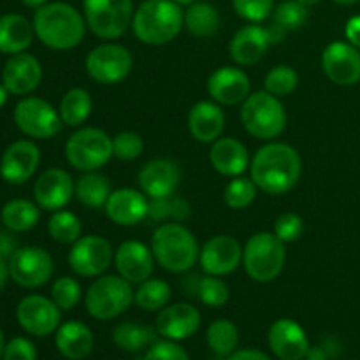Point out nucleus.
I'll return each mask as SVG.
<instances>
[{
  "mask_svg": "<svg viewBox=\"0 0 360 360\" xmlns=\"http://www.w3.org/2000/svg\"><path fill=\"white\" fill-rule=\"evenodd\" d=\"M188 130L195 141L213 144L225 130V112L214 101H200L188 112Z\"/></svg>",
  "mask_w": 360,
  "mask_h": 360,
  "instance_id": "nucleus-27",
  "label": "nucleus"
},
{
  "mask_svg": "<svg viewBox=\"0 0 360 360\" xmlns=\"http://www.w3.org/2000/svg\"><path fill=\"white\" fill-rule=\"evenodd\" d=\"M190 214V204L185 199L179 197L169 195L160 197V199H150V210H148V217L153 218L155 221L174 220L181 221L186 220Z\"/></svg>",
  "mask_w": 360,
  "mask_h": 360,
  "instance_id": "nucleus-41",
  "label": "nucleus"
},
{
  "mask_svg": "<svg viewBox=\"0 0 360 360\" xmlns=\"http://www.w3.org/2000/svg\"><path fill=\"white\" fill-rule=\"evenodd\" d=\"M172 2H176L178 6H192V4L197 2V0H172Z\"/></svg>",
  "mask_w": 360,
  "mask_h": 360,
  "instance_id": "nucleus-60",
  "label": "nucleus"
},
{
  "mask_svg": "<svg viewBox=\"0 0 360 360\" xmlns=\"http://www.w3.org/2000/svg\"><path fill=\"white\" fill-rule=\"evenodd\" d=\"M158 330L136 322H123L112 330V341L125 352H141L157 341Z\"/></svg>",
  "mask_w": 360,
  "mask_h": 360,
  "instance_id": "nucleus-36",
  "label": "nucleus"
},
{
  "mask_svg": "<svg viewBox=\"0 0 360 360\" xmlns=\"http://www.w3.org/2000/svg\"><path fill=\"white\" fill-rule=\"evenodd\" d=\"M308 7L299 4L297 0H285L273 11V25L281 28L283 32L299 30L308 21Z\"/></svg>",
  "mask_w": 360,
  "mask_h": 360,
  "instance_id": "nucleus-42",
  "label": "nucleus"
},
{
  "mask_svg": "<svg viewBox=\"0 0 360 360\" xmlns=\"http://www.w3.org/2000/svg\"><path fill=\"white\" fill-rule=\"evenodd\" d=\"M345 35H347L350 44H354L355 48L360 49V14L348 20L347 28H345Z\"/></svg>",
  "mask_w": 360,
  "mask_h": 360,
  "instance_id": "nucleus-51",
  "label": "nucleus"
},
{
  "mask_svg": "<svg viewBox=\"0 0 360 360\" xmlns=\"http://www.w3.org/2000/svg\"><path fill=\"white\" fill-rule=\"evenodd\" d=\"M35 37L56 51H69L83 42L86 34L84 16L65 2H48L34 14Z\"/></svg>",
  "mask_w": 360,
  "mask_h": 360,
  "instance_id": "nucleus-2",
  "label": "nucleus"
},
{
  "mask_svg": "<svg viewBox=\"0 0 360 360\" xmlns=\"http://www.w3.org/2000/svg\"><path fill=\"white\" fill-rule=\"evenodd\" d=\"M299 86V74L295 72L294 67L281 63V65L273 67L269 72L266 74L264 79V90L273 94L274 97H288L294 94Z\"/></svg>",
  "mask_w": 360,
  "mask_h": 360,
  "instance_id": "nucleus-40",
  "label": "nucleus"
},
{
  "mask_svg": "<svg viewBox=\"0 0 360 360\" xmlns=\"http://www.w3.org/2000/svg\"><path fill=\"white\" fill-rule=\"evenodd\" d=\"M2 360H37V348L27 338H13L6 343Z\"/></svg>",
  "mask_w": 360,
  "mask_h": 360,
  "instance_id": "nucleus-49",
  "label": "nucleus"
},
{
  "mask_svg": "<svg viewBox=\"0 0 360 360\" xmlns=\"http://www.w3.org/2000/svg\"><path fill=\"white\" fill-rule=\"evenodd\" d=\"M183 285H185L186 294L197 297L210 308H221L224 304H227L229 297H231L229 285L220 276H211V274L197 276L195 274V276L186 278Z\"/></svg>",
  "mask_w": 360,
  "mask_h": 360,
  "instance_id": "nucleus-31",
  "label": "nucleus"
},
{
  "mask_svg": "<svg viewBox=\"0 0 360 360\" xmlns=\"http://www.w3.org/2000/svg\"><path fill=\"white\" fill-rule=\"evenodd\" d=\"M232 7L245 21L262 23L273 14L274 0H232Z\"/></svg>",
  "mask_w": 360,
  "mask_h": 360,
  "instance_id": "nucleus-46",
  "label": "nucleus"
},
{
  "mask_svg": "<svg viewBox=\"0 0 360 360\" xmlns=\"http://www.w3.org/2000/svg\"><path fill=\"white\" fill-rule=\"evenodd\" d=\"M207 347L221 357H229L236 352L239 343V330L231 320H214L206 333Z\"/></svg>",
  "mask_w": 360,
  "mask_h": 360,
  "instance_id": "nucleus-38",
  "label": "nucleus"
},
{
  "mask_svg": "<svg viewBox=\"0 0 360 360\" xmlns=\"http://www.w3.org/2000/svg\"><path fill=\"white\" fill-rule=\"evenodd\" d=\"M297 2L302 4V6H306V7H311V6H316L320 0H297Z\"/></svg>",
  "mask_w": 360,
  "mask_h": 360,
  "instance_id": "nucleus-58",
  "label": "nucleus"
},
{
  "mask_svg": "<svg viewBox=\"0 0 360 360\" xmlns=\"http://www.w3.org/2000/svg\"><path fill=\"white\" fill-rule=\"evenodd\" d=\"M112 264L123 280L132 285H139L153 276L157 260H155L151 248H148L144 243L129 239L115 250Z\"/></svg>",
  "mask_w": 360,
  "mask_h": 360,
  "instance_id": "nucleus-19",
  "label": "nucleus"
},
{
  "mask_svg": "<svg viewBox=\"0 0 360 360\" xmlns=\"http://www.w3.org/2000/svg\"><path fill=\"white\" fill-rule=\"evenodd\" d=\"M16 319L21 329L37 338L49 336L56 333L62 320V309L55 304L53 299L44 295H27L20 301L16 308Z\"/></svg>",
  "mask_w": 360,
  "mask_h": 360,
  "instance_id": "nucleus-14",
  "label": "nucleus"
},
{
  "mask_svg": "<svg viewBox=\"0 0 360 360\" xmlns=\"http://www.w3.org/2000/svg\"><path fill=\"white\" fill-rule=\"evenodd\" d=\"M48 232L51 239L60 245H74L83 236V224L74 213L67 210L55 211L48 221Z\"/></svg>",
  "mask_w": 360,
  "mask_h": 360,
  "instance_id": "nucleus-39",
  "label": "nucleus"
},
{
  "mask_svg": "<svg viewBox=\"0 0 360 360\" xmlns=\"http://www.w3.org/2000/svg\"><path fill=\"white\" fill-rule=\"evenodd\" d=\"M144 151L143 137L132 130H123L112 137V153L118 160L132 162L139 158Z\"/></svg>",
  "mask_w": 360,
  "mask_h": 360,
  "instance_id": "nucleus-45",
  "label": "nucleus"
},
{
  "mask_svg": "<svg viewBox=\"0 0 360 360\" xmlns=\"http://www.w3.org/2000/svg\"><path fill=\"white\" fill-rule=\"evenodd\" d=\"M151 252L162 269L174 274L188 273L200 255L195 236L178 221H165L153 232Z\"/></svg>",
  "mask_w": 360,
  "mask_h": 360,
  "instance_id": "nucleus-4",
  "label": "nucleus"
},
{
  "mask_svg": "<svg viewBox=\"0 0 360 360\" xmlns=\"http://www.w3.org/2000/svg\"><path fill=\"white\" fill-rule=\"evenodd\" d=\"M111 192V179L98 171L84 172L76 181V199L90 210H104Z\"/></svg>",
  "mask_w": 360,
  "mask_h": 360,
  "instance_id": "nucleus-32",
  "label": "nucleus"
},
{
  "mask_svg": "<svg viewBox=\"0 0 360 360\" xmlns=\"http://www.w3.org/2000/svg\"><path fill=\"white\" fill-rule=\"evenodd\" d=\"M0 218H2L4 227L18 234V232L32 231L39 224L41 211H39L37 202L27 199H13L2 207Z\"/></svg>",
  "mask_w": 360,
  "mask_h": 360,
  "instance_id": "nucleus-34",
  "label": "nucleus"
},
{
  "mask_svg": "<svg viewBox=\"0 0 360 360\" xmlns=\"http://www.w3.org/2000/svg\"><path fill=\"white\" fill-rule=\"evenodd\" d=\"M55 345L65 359L83 360L94 350L95 338L86 323L69 320L56 329Z\"/></svg>",
  "mask_w": 360,
  "mask_h": 360,
  "instance_id": "nucleus-29",
  "label": "nucleus"
},
{
  "mask_svg": "<svg viewBox=\"0 0 360 360\" xmlns=\"http://www.w3.org/2000/svg\"><path fill=\"white\" fill-rule=\"evenodd\" d=\"M134 302L132 283L120 274H102L88 287L84 308L95 320H112L130 308Z\"/></svg>",
  "mask_w": 360,
  "mask_h": 360,
  "instance_id": "nucleus-7",
  "label": "nucleus"
},
{
  "mask_svg": "<svg viewBox=\"0 0 360 360\" xmlns=\"http://www.w3.org/2000/svg\"><path fill=\"white\" fill-rule=\"evenodd\" d=\"M306 359L308 360H327L326 357V352L322 350V348H309L308 355H306Z\"/></svg>",
  "mask_w": 360,
  "mask_h": 360,
  "instance_id": "nucleus-54",
  "label": "nucleus"
},
{
  "mask_svg": "<svg viewBox=\"0 0 360 360\" xmlns=\"http://www.w3.org/2000/svg\"><path fill=\"white\" fill-rule=\"evenodd\" d=\"M76 197V183L72 176L60 167L42 172L34 185V199L46 211H60Z\"/></svg>",
  "mask_w": 360,
  "mask_h": 360,
  "instance_id": "nucleus-18",
  "label": "nucleus"
},
{
  "mask_svg": "<svg viewBox=\"0 0 360 360\" xmlns=\"http://www.w3.org/2000/svg\"><path fill=\"white\" fill-rule=\"evenodd\" d=\"M322 70L338 86H354L360 81V49L350 42H330L322 53Z\"/></svg>",
  "mask_w": 360,
  "mask_h": 360,
  "instance_id": "nucleus-15",
  "label": "nucleus"
},
{
  "mask_svg": "<svg viewBox=\"0 0 360 360\" xmlns=\"http://www.w3.org/2000/svg\"><path fill=\"white\" fill-rule=\"evenodd\" d=\"M34 23L16 13L0 16V53L18 55L27 51L34 41Z\"/></svg>",
  "mask_w": 360,
  "mask_h": 360,
  "instance_id": "nucleus-30",
  "label": "nucleus"
},
{
  "mask_svg": "<svg viewBox=\"0 0 360 360\" xmlns=\"http://www.w3.org/2000/svg\"><path fill=\"white\" fill-rule=\"evenodd\" d=\"M51 299L62 311L74 309L83 299V288L76 278L62 276L53 283Z\"/></svg>",
  "mask_w": 360,
  "mask_h": 360,
  "instance_id": "nucleus-44",
  "label": "nucleus"
},
{
  "mask_svg": "<svg viewBox=\"0 0 360 360\" xmlns=\"http://www.w3.org/2000/svg\"><path fill=\"white\" fill-rule=\"evenodd\" d=\"M207 94L220 105H238L252 94V81L239 67L225 65L207 77Z\"/></svg>",
  "mask_w": 360,
  "mask_h": 360,
  "instance_id": "nucleus-20",
  "label": "nucleus"
},
{
  "mask_svg": "<svg viewBox=\"0 0 360 360\" xmlns=\"http://www.w3.org/2000/svg\"><path fill=\"white\" fill-rule=\"evenodd\" d=\"M11 280L23 288H39L51 280L55 264L51 255L39 246H23L9 259Z\"/></svg>",
  "mask_w": 360,
  "mask_h": 360,
  "instance_id": "nucleus-13",
  "label": "nucleus"
},
{
  "mask_svg": "<svg viewBox=\"0 0 360 360\" xmlns=\"http://www.w3.org/2000/svg\"><path fill=\"white\" fill-rule=\"evenodd\" d=\"M287 262L285 243L274 232H257L243 246V267L257 283H271Z\"/></svg>",
  "mask_w": 360,
  "mask_h": 360,
  "instance_id": "nucleus-5",
  "label": "nucleus"
},
{
  "mask_svg": "<svg viewBox=\"0 0 360 360\" xmlns=\"http://www.w3.org/2000/svg\"><path fill=\"white\" fill-rule=\"evenodd\" d=\"M69 266L74 274L81 278H98L111 267L115 250L102 236H81L70 248Z\"/></svg>",
  "mask_w": 360,
  "mask_h": 360,
  "instance_id": "nucleus-12",
  "label": "nucleus"
},
{
  "mask_svg": "<svg viewBox=\"0 0 360 360\" xmlns=\"http://www.w3.org/2000/svg\"><path fill=\"white\" fill-rule=\"evenodd\" d=\"M171 297V285L158 278L143 281L137 285V290H134V302L144 311H160L169 304Z\"/></svg>",
  "mask_w": 360,
  "mask_h": 360,
  "instance_id": "nucleus-37",
  "label": "nucleus"
},
{
  "mask_svg": "<svg viewBox=\"0 0 360 360\" xmlns=\"http://www.w3.org/2000/svg\"><path fill=\"white\" fill-rule=\"evenodd\" d=\"M200 327V313L188 302L165 306L157 316V330L160 336L171 341H183L192 338Z\"/></svg>",
  "mask_w": 360,
  "mask_h": 360,
  "instance_id": "nucleus-25",
  "label": "nucleus"
},
{
  "mask_svg": "<svg viewBox=\"0 0 360 360\" xmlns=\"http://www.w3.org/2000/svg\"><path fill=\"white\" fill-rule=\"evenodd\" d=\"M257 192L259 188L252 178L238 176V178H232V181L225 186L224 200L231 210H246L257 199Z\"/></svg>",
  "mask_w": 360,
  "mask_h": 360,
  "instance_id": "nucleus-43",
  "label": "nucleus"
},
{
  "mask_svg": "<svg viewBox=\"0 0 360 360\" xmlns=\"http://www.w3.org/2000/svg\"><path fill=\"white\" fill-rule=\"evenodd\" d=\"M7 95H9V91H7V88L4 86V83H0V108L7 102Z\"/></svg>",
  "mask_w": 360,
  "mask_h": 360,
  "instance_id": "nucleus-56",
  "label": "nucleus"
},
{
  "mask_svg": "<svg viewBox=\"0 0 360 360\" xmlns=\"http://www.w3.org/2000/svg\"><path fill=\"white\" fill-rule=\"evenodd\" d=\"M39 164L41 150L34 141H14L0 158V176L11 185H23L35 174Z\"/></svg>",
  "mask_w": 360,
  "mask_h": 360,
  "instance_id": "nucleus-17",
  "label": "nucleus"
},
{
  "mask_svg": "<svg viewBox=\"0 0 360 360\" xmlns=\"http://www.w3.org/2000/svg\"><path fill=\"white\" fill-rule=\"evenodd\" d=\"M42 81V65L30 53L11 55L2 70V83L13 95H28Z\"/></svg>",
  "mask_w": 360,
  "mask_h": 360,
  "instance_id": "nucleus-22",
  "label": "nucleus"
},
{
  "mask_svg": "<svg viewBox=\"0 0 360 360\" xmlns=\"http://www.w3.org/2000/svg\"><path fill=\"white\" fill-rule=\"evenodd\" d=\"M11 278V273H9V262H7L6 259H2L0 257V292L6 288L7 281H9Z\"/></svg>",
  "mask_w": 360,
  "mask_h": 360,
  "instance_id": "nucleus-53",
  "label": "nucleus"
},
{
  "mask_svg": "<svg viewBox=\"0 0 360 360\" xmlns=\"http://www.w3.org/2000/svg\"><path fill=\"white\" fill-rule=\"evenodd\" d=\"M210 162L217 172L227 178H238L250 167V153L241 141L220 137L211 144Z\"/></svg>",
  "mask_w": 360,
  "mask_h": 360,
  "instance_id": "nucleus-28",
  "label": "nucleus"
},
{
  "mask_svg": "<svg viewBox=\"0 0 360 360\" xmlns=\"http://www.w3.org/2000/svg\"><path fill=\"white\" fill-rule=\"evenodd\" d=\"M183 27L185 13L172 0H144L134 11L132 30L143 44H169L178 37Z\"/></svg>",
  "mask_w": 360,
  "mask_h": 360,
  "instance_id": "nucleus-3",
  "label": "nucleus"
},
{
  "mask_svg": "<svg viewBox=\"0 0 360 360\" xmlns=\"http://www.w3.org/2000/svg\"><path fill=\"white\" fill-rule=\"evenodd\" d=\"M333 2L340 4V6H354V4L360 2V0H333Z\"/></svg>",
  "mask_w": 360,
  "mask_h": 360,
  "instance_id": "nucleus-57",
  "label": "nucleus"
},
{
  "mask_svg": "<svg viewBox=\"0 0 360 360\" xmlns=\"http://www.w3.org/2000/svg\"><path fill=\"white\" fill-rule=\"evenodd\" d=\"M185 27L195 37H213L220 30L218 9L207 2H193L185 11Z\"/></svg>",
  "mask_w": 360,
  "mask_h": 360,
  "instance_id": "nucleus-35",
  "label": "nucleus"
},
{
  "mask_svg": "<svg viewBox=\"0 0 360 360\" xmlns=\"http://www.w3.org/2000/svg\"><path fill=\"white\" fill-rule=\"evenodd\" d=\"M144 360H190V357L185 352V348L179 347L176 341L164 340L155 341V343L148 348Z\"/></svg>",
  "mask_w": 360,
  "mask_h": 360,
  "instance_id": "nucleus-48",
  "label": "nucleus"
},
{
  "mask_svg": "<svg viewBox=\"0 0 360 360\" xmlns=\"http://www.w3.org/2000/svg\"><path fill=\"white\" fill-rule=\"evenodd\" d=\"M273 232L283 243H294L304 232V220L297 213H283L274 221Z\"/></svg>",
  "mask_w": 360,
  "mask_h": 360,
  "instance_id": "nucleus-47",
  "label": "nucleus"
},
{
  "mask_svg": "<svg viewBox=\"0 0 360 360\" xmlns=\"http://www.w3.org/2000/svg\"><path fill=\"white\" fill-rule=\"evenodd\" d=\"M250 171L257 188L267 195H283L290 192L301 178V155L290 144L271 141L253 155Z\"/></svg>",
  "mask_w": 360,
  "mask_h": 360,
  "instance_id": "nucleus-1",
  "label": "nucleus"
},
{
  "mask_svg": "<svg viewBox=\"0 0 360 360\" xmlns=\"http://www.w3.org/2000/svg\"><path fill=\"white\" fill-rule=\"evenodd\" d=\"M4 348H6V340H4V333L2 329H0V359H2L4 355Z\"/></svg>",
  "mask_w": 360,
  "mask_h": 360,
  "instance_id": "nucleus-59",
  "label": "nucleus"
},
{
  "mask_svg": "<svg viewBox=\"0 0 360 360\" xmlns=\"http://www.w3.org/2000/svg\"><path fill=\"white\" fill-rule=\"evenodd\" d=\"M241 123L255 139L274 141L287 127V111L280 98L269 91H253L241 104Z\"/></svg>",
  "mask_w": 360,
  "mask_h": 360,
  "instance_id": "nucleus-6",
  "label": "nucleus"
},
{
  "mask_svg": "<svg viewBox=\"0 0 360 360\" xmlns=\"http://www.w3.org/2000/svg\"><path fill=\"white\" fill-rule=\"evenodd\" d=\"M199 264L211 276H229L243 264V246L232 236H214L200 248Z\"/></svg>",
  "mask_w": 360,
  "mask_h": 360,
  "instance_id": "nucleus-16",
  "label": "nucleus"
},
{
  "mask_svg": "<svg viewBox=\"0 0 360 360\" xmlns=\"http://www.w3.org/2000/svg\"><path fill=\"white\" fill-rule=\"evenodd\" d=\"M14 123L25 136L34 139H51L62 130L58 109L39 97H25L14 108Z\"/></svg>",
  "mask_w": 360,
  "mask_h": 360,
  "instance_id": "nucleus-11",
  "label": "nucleus"
},
{
  "mask_svg": "<svg viewBox=\"0 0 360 360\" xmlns=\"http://www.w3.org/2000/svg\"><path fill=\"white\" fill-rule=\"evenodd\" d=\"M141 192L150 199L174 195L181 183L179 165L171 158H155L143 165L137 176Z\"/></svg>",
  "mask_w": 360,
  "mask_h": 360,
  "instance_id": "nucleus-21",
  "label": "nucleus"
},
{
  "mask_svg": "<svg viewBox=\"0 0 360 360\" xmlns=\"http://www.w3.org/2000/svg\"><path fill=\"white\" fill-rule=\"evenodd\" d=\"M269 347L280 360H302L309 352V341L304 329L292 319H280L271 326Z\"/></svg>",
  "mask_w": 360,
  "mask_h": 360,
  "instance_id": "nucleus-23",
  "label": "nucleus"
},
{
  "mask_svg": "<svg viewBox=\"0 0 360 360\" xmlns=\"http://www.w3.org/2000/svg\"><path fill=\"white\" fill-rule=\"evenodd\" d=\"M134 0H83L86 27L104 41L120 39L132 27Z\"/></svg>",
  "mask_w": 360,
  "mask_h": 360,
  "instance_id": "nucleus-9",
  "label": "nucleus"
},
{
  "mask_svg": "<svg viewBox=\"0 0 360 360\" xmlns=\"http://www.w3.org/2000/svg\"><path fill=\"white\" fill-rule=\"evenodd\" d=\"M150 200L136 188L112 190L104 211L112 224L120 227H134L148 217Z\"/></svg>",
  "mask_w": 360,
  "mask_h": 360,
  "instance_id": "nucleus-24",
  "label": "nucleus"
},
{
  "mask_svg": "<svg viewBox=\"0 0 360 360\" xmlns=\"http://www.w3.org/2000/svg\"><path fill=\"white\" fill-rule=\"evenodd\" d=\"M94 109V98L84 88H70L62 97L58 105L60 118L67 127H81L91 115Z\"/></svg>",
  "mask_w": 360,
  "mask_h": 360,
  "instance_id": "nucleus-33",
  "label": "nucleus"
},
{
  "mask_svg": "<svg viewBox=\"0 0 360 360\" xmlns=\"http://www.w3.org/2000/svg\"><path fill=\"white\" fill-rule=\"evenodd\" d=\"M27 7H34V9H39L41 6L48 4V0H21Z\"/></svg>",
  "mask_w": 360,
  "mask_h": 360,
  "instance_id": "nucleus-55",
  "label": "nucleus"
},
{
  "mask_svg": "<svg viewBox=\"0 0 360 360\" xmlns=\"http://www.w3.org/2000/svg\"><path fill=\"white\" fill-rule=\"evenodd\" d=\"M14 234L16 232L9 231V229H0V257L6 259L7 262L16 253V250L20 248L18 246V238Z\"/></svg>",
  "mask_w": 360,
  "mask_h": 360,
  "instance_id": "nucleus-50",
  "label": "nucleus"
},
{
  "mask_svg": "<svg viewBox=\"0 0 360 360\" xmlns=\"http://www.w3.org/2000/svg\"><path fill=\"white\" fill-rule=\"evenodd\" d=\"M86 74L98 84H118L132 72V53L116 42H104L88 53Z\"/></svg>",
  "mask_w": 360,
  "mask_h": 360,
  "instance_id": "nucleus-10",
  "label": "nucleus"
},
{
  "mask_svg": "<svg viewBox=\"0 0 360 360\" xmlns=\"http://www.w3.org/2000/svg\"><path fill=\"white\" fill-rule=\"evenodd\" d=\"M112 157V139L97 127L76 130L65 143V160L81 172L98 171Z\"/></svg>",
  "mask_w": 360,
  "mask_h": 360,
  "instance_id": "nucleus-8",
  "label": "nucleus"
},
{
  "mask_svg": "<svg viewBox=\"0 0 360 360\" xmlns=\"http://www.w3.org/2000/svg\"><path fill=\"white\" fill-rule=\"evenodd\" d=\"M229 360H271L264 352L255 350V348H245V350H236L234 354L229 355Z\"/></svg>",
  "mask_w": 360,
  "mask_h": 360,
  "instance_id": "nucleus-52",
  "label": "nucleus"
},
{
  "mask_svg": "<svg viewBox=\"0 0 360 360\" xmlns=\"http://www.w3.org/2000/svg\"><path fill=\"white\" fill-rule=\"evenodd\" d=\"M271 44L273 42L267 28L260 27L259 23H250L236 32L229 44V53L234 63L246 67L260 62Z\"/></svg>",
  "mask_w": 360,
  "mask_h": 360,
  "instance_id": "nucleus-26",
  "label": "nucleus"
}]
</instances>
